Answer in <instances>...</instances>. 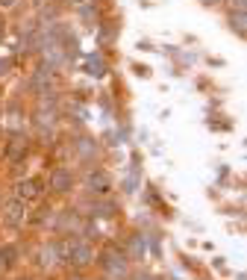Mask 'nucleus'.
Masks as SVG:
<instances>
[{
  "mask_svg": "<svg viewBox=\"0 0 247 280\" xmlns=\"http://www.w3.org/2000/svg\"><path fill=\"white\" fill-rule=\"evenodd\" d=\"M24 212H27L24 201H18L15 198V201L6 207V221H9V224H21V221H24Z\"/></svg>",
  "mask_w": 247,
  "mask_h": 280,
  "instance_id": "423d86ee",
  "label": "nucleus"
},
{
  "mask_svg": "<svg viewBox=\"0 0 247 280\" xmlns=\"http://www.w3.org/2000/svg\"><path fill=\"white\" fill-rule=\"evenodd\" d=\"M18 0H0V6H6V9H9V6H15Z\"/></svg>",
  "mask_w": 247,
  "mask_h": 280,
  "instance_id": "9b49d317",
  "label": "nucleus"
},
{
  "mask_svg": "<svg viewBox=\"0 0 247 280\" xmlns=\"http://www.w3.org/2000/svg\"><path fill=\"white\" fill-rule=\"evenodd\" d=\"M0 38H3V21H0Z\"/></svg>",
  "mask_w": 247,
  "mask_h": 280,
  "instance_id": "ddd939ff",
  "label": "nucleus"
},
{
  "mask_svg": "<svg viewBox=\"0 0 247 280\" xmlns=\"http://www.w3.org/2000/svg\"><path fill=\"white\" fill-rule=\"evenodd\" d=\"M100 263H103L109 277H127V260H124V254H118V251H106Z\"/></svg>",
  "mask_w": 247,
  "mask_h": 280,
  "instance_id": "f257e3e1",
  "label": "nucleus"
},
{
  "mask_svg": "<svg viewBox=\"0 0 247 280\" xmlns=\"http://www.w3.org/2000/svg\"><path fill=\"white\" fill-rule=\"evenodd\" d=\"M232 30H238V35L244 33V12L238 9V15H232Z\"/></svg>",
  "mask_w": 247,
  "mask_h": 280,
  "instance_id": "9d476101",
  "label": "nucleus"
},
{
  "mask_svg": "<svg viewBox=\"0 0 247 280\" xmlns=\"http://www.w3.org/2000/svg\"><path fill=\"white\" fill-rule=\"evenodd\" d=\"M232 3H235V6H238V9H244V0H232Z\"/></svg>",
  "mask_w": 247,
  "mask_h": 280,
  "instance_id": "f8f14e48",
  "label": "nucleus"
},
{
  "mask_svg": "<svg viewBox=\"0 0 247 280\" xmlns=\"http://www.w3.org/2000/svg\"><path fill=\"white\" fill-rule=\"evenodd\" d=\"M41 180L38 177H33V180H21L15 186V195H18V201H33V198H38L41 195Z\"/></svg>",
  "mask_w": 247,
  "mask_h": 280,
  "instance_id": "7ed1b4c3",
  "label": "nucleus"
},
{
  "mask_svg": "<svg viewBox=\"0 0 247 280\" xmlns=\"http://www.w3.org/2000/svg\"><path fill=\"white\" fill-rule=\"evenodd\" d=\"M74 280H86V277H74Z\"/></svg>",
  "mask_w": 247,
  "mask_h": 280,
  "instance_id": "4468645a",
  "label": "nucleus"
},
{
  "mask_svg": "<svg viewBox=\"0 0 247 280\" xmlns=\"http://www.w3.org/2000/svg\"><path fill=\"white\" fill-rule=\"evenodd\" d=\"M139 280H147V277H139Z\"/></svg>",
  "mask_w": 247,
  "mask_h": 280,
  "instance_id": "2eb2a0df",
  "label": "nucleus"
},
{
  "mask_svg": "<svg viewBox=\"0 0 247 280\" xmlns=\"http://www.w3.org/2000/svg\"><path fill=\"white\" fill-rule=\"evenodd\" d=\"M15 257H18V248L15 245H3V248H0V265H3V268L15 265Z\"/></svg>",
  "mask_w": 247,
  "mask_h": 280,
  "instance_id": "0eeeda50",
  "label": "nucleus"
},
{
  "mask_svg": "<svg viewBox=\"0 0 247 280\" xmlns=\"http://www.w3.org/2000/svg\"><path fill=\"white\" fill-rule=\"evenodd\" d=\"M86 68H88V74H94V77H100L106 65H103V59H100V56H91V59H88V65H86Z\"/></svg>",
  "mask_w": 247,
  "mask_h": 280,
  "instance_id": "1a4fd4ad",
  "label": "nucleus"
},
{
  "mask_svg": "<svg viewBox=\"0 0 247 280\" xmlns=\"http://www.w3.org/2000/svg\"><path fill=\"white\" fill-rule=\"evenodd\" d=\"M68 263L74 268H86L88 263H94V251L88 245H83V242H77V245L68 248Z\"/></svg>",
  "mask_w": 247,
  "mask_h": 280,
  "instance_id": "f03ea898",
  "label": "nucleus"
},
{
  "mask_svg": "<svg viewBox=\"0 0 247 280\" xmlns=\"http://www.w3.org/2000/svg\"><path fill=\"white\" fill-rule=\"evenodd\" d=\"M50 186L56 189V192H68L71 186H74V177H71L68 168H56L50 174Z\"/></svg>",
  "mask_w": 247,
  "mask_h": 280,
  "instance_id": "39448f33",
  "label": "nucleus"
},
{
  "mask_svg": "<svg viewBox=\"0 0 247 280\" xmlns=\"http://www.w3.org/2000/svg\"><path fill=\"white\" fill-rule=\"evenodd\" d=\"M88 189L97 192V195L109 192V189H112V177L106 174V171H91V174H88Z\"/></svg>",
  "mask_w": 247,
  "mask_h": 280,
  "instance_id": "20e7f679",
  "label": "nucleus"
},
{
  "mask_svg": "<svg viewBox=\"0 0 247 280\" xmlns=\"http://www.w3.org/2000/svg\"><path fill=\"white\" fill-rule=\"evenodd\" d=\"M6 154H9V157H12V159L24 157V154H27V145H24V142H21V139H15V142H12V145H9V148H6Z\"/></svg>",
  "mask_w": 247,
  "mask_h": 280,
  "instance_id": "6e6552de",
  "label": "nucleus"
},
{
  "mask_svg": "<svg viewBox=\"0 0 247 280\" xmlns=\"http://www.w3.org/2000/svg\"><path fill=\"white\" fill-rule=\"evenodd\" d=\"M24 280H30V277H24Z\"/></svg>",
  "mask_w": 247,
  "mask_h": 280,
  "instance_id": "dca6fc26",
  "label": "nucleus"
}]
</instances>
